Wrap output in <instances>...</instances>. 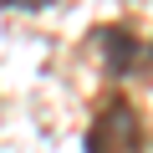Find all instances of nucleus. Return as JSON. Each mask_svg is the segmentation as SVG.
<instances>
[{
    "mask_svg": "<svg viewBox=\"0 0 153 153\" xmlns=\"http://www.w3.org/2000/svg\"><path fill=\"white\" fill-rule=\"evenodd\" d=\"M87 153H143V123H138L133 102L112 97L97 112V123L87 133Z\"/></svg>",
    "mask_w": 153,
    "mask_h": 153,
    "instance_id": "obj_1",
    "label": "nucleus"
},
{
    "mask_svg": "<svg viewBox=\"0 0 153 153\" xmlns=\"http://www.w3.org/2000/svg\"><path fill=\"white\" fill-rule=\"evenodd\" d=\"M92 46L102 51V61H107L112 71H128V66L138 61V36H133L128 26H102V31H92Z\"/></svg>",
    "mask_w": 153,
    "mask_h": 153,
    "instance_id": "obj_2",
    "label": "nucleus"
}]
</instances>
